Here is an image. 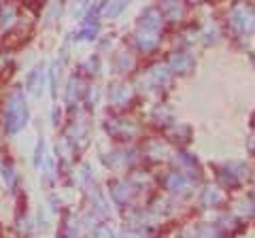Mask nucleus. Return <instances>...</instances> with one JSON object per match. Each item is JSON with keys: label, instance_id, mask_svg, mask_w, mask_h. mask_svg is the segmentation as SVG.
Wrapping results in <instances>:
<instances>
[{"label": "nucleus", "instance_id": "nucleus-1", "mask_svg": "<svg viewBox=\"0 0 255 238\" xmlns=\"http://www.w3.org/2000/svg\"><path fill=\"white\" fill-rule=\"evenodd\" d=\"M28 105H26V94L21 87H11L6 90L2 98V109H0V125L6 136L19 134L28 123Z\"/></svg>", "mask_w": 255, "mask_h": 238}, {"label": "nucleus", "instance_id": "nucleus-2", "mask_svg": "<svg viewBox=\"0 0 255 238\" xmlns=\"http://www.w3.org/2000/svg\"><path fill=\"white\" fill-rule=\"evenodd\" d=\"M21 15L19 0H2L0 2V32H9Z\"/></svg>", "mask_w": 255, "mask_h": 238}, {"label": "nucleus", "instance_id": "nucleus-3", "mask_svg": "<svg viewBox=\"0 0 255 238\" xmlns=\"http://www.w3.org/2000/svg\"><path fill=\"white\" fill-rule=\"evenodd\" d=\"M0 177H2L6 189H11V192H15L17 189V170H15V166L11 160H2V166H0Z\"/></svg>", "mask_w": 255, "mask_h": 238}, {"label": "nucleus", "instance_id": "nucleus-4", "mask_svg": "<svg viewBox=\"0 0 255 238\" xmlns=\"http://www.w3.org/2000/svg\"><path fill=\"white\" fill-rule=\"evenodd\" d=\"M43 83H45V73H43V68L38 66L34 70H30V75L26 79V92H30L32 96H38V94H41Z\"/></svg>", "mask_w": 255, "mask_h": 238}, {"label": "nucleus", "instance_id": "nucleus-5", "mask_svg": "<svg viewBox=\"0 0 255 238\" xmlns=\"http://www.w3.org/2000/svg\"><path fill=\"white\" fill-rule=\"evenodd\" d=\"M13 68V49L0 45V77H6Z\"/></svg>", "mask_w": 255, "mask_h": 238}, {"label": "nucleus", "instance_id": "nucleus-6", "mask_svg": "<svg viewBox=\"0 0 255 238\" xmlns=\"http://www.w3.org/2000/svg\"><path fill=\"white\" fill-rule=\"evenodd\" d=\"M79 96H81V83H79L77 77H73V79H70V83H68V87H66V100H68V105H75Z\"/></svg>", "mask_w": 255, "mask_h": 238}, {"label": "nucleus", "instance_id": "nucleus-7", "mask_svg": "<svg viewBox=\"0 0 255 238\" xmlns=\"http://www.w3.org/2000/svg\"><path fill=\"white\" fill-rule=\"evenodd\" d=\"M126 4H128V0H111L109 9H107V17H115V15H119Z\"/></svg>", "mask_w": 255, "mask_h": 238}, {"label": "nucleus", "instance_id": "nucleus-8", "mask_svg": "<svg viewBox=\"0 0 255 238\" xmlns=\"http://www.w3.org/2000/svg\"><path fill=\"white\" fill-rule=\"evenodd\" d=\"M49 85H51V94L55 98V96H58V64H53L49 68Z\"/></svg>", "mask_w": 255, "mask_h": 238}, {"label": "nucleus", "instance_id": "nucleus-9", "mask_svg": "<svg viewBox=\"0 0 255 238\" xmlns=\"http://www.w3.org/2000/svg\"><path fill=\"white\" fill-rule=\"evenodd\" d=\"M43 153H45V142L38 140L36 142V149H34V166H36V168L43 164Z\"/></svg>", "mask_w": 255, "mask_h": 238}, {"label": "nucleus", "instance_id": "nucleus-10", "mask_svg": "<svg viewBox=\"0 0 255 238\" xmlns=\"http://www.w3.org/2000/svg\"><path fill=\"white\" fill-rule=\"evenodd\" d=\"M96 36V28H85V30H81L75 38L77 41H92V38Z\"/></svg>", "mask_w": 255, "mask_h": 238}, {"label": "nucleus", "instance_id": "nucleus-11", "mask_svg": "<svg viewBox=\"0 0 255 238\" xmlns=\"http://www.w3.org/2000/svg\"><path fill=\"white\" fill-rule=\"evenodd\" d=\"M58 121H60V111H58V107L53 109V123L58 125Z\"/></svg>", "mask_w": 255, "mask_h": 238}, {"label": "nucleus", "instance_id": "nucleus-12", "mask_svg": "<svg viewBox=\"0 0 255 238\" xmlns=\"http://www.w3.org/2000/svg\"><path fill=\"white\" fill-rule=\"evenodd\" d=\"M0 236H2V228H0Z\"/></svg>", "mask_w": 255, "mask_h": 238}]
</instances>
